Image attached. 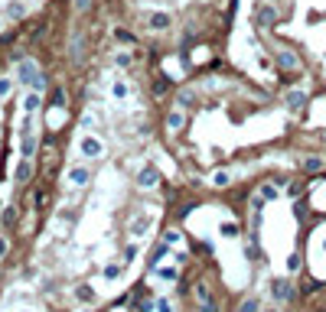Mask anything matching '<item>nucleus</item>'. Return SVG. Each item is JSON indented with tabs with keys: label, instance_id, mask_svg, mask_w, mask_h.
I'll use <instances>...</instances> for the list:
<instances>
[{
	"label": "nucleus",
	"instance_id": "9b49d317",
	"mask_svg": "<svg viewBox=\"0 0 326 312\" xmlns=\"http://www.w3.org/2000/svg\"><path fill=\"white\" fill-rule=\"evenodd\" d=\"M75 296H78L82 302H95V290H91V286H78Z\"/></svg>",
	"mask_w": 326,
	"mask_h": 312
},
{
	"label": "nucleus",
	"instance_id": "0eeeda50",
	"mask_svg": "<svg viewBox=\"0 0 326 312\" xmlns=\"http://www.w3.org/2000/svg\"><path fill=\"white\" fill-rule=\"evenodd\" d=\"M30 172H33L30 160H26V163H20V166H17V182H26V179H30Z\"/></svg>",
	"mask_w": 326,
	"mask_h": 312
},
{
	"label": "nucleus",
	"instance_id": "dca6fc26",
	"mask_svg": "<svg viewBox=\"0 0 326 312\" xmlns=\"http://www.w3.org/2000/svg\"><path fill=\"white\" fill-rule=\"evenodd\" d=\"M212 185H218V189L228 185V172H216V176H212Z\"/></svg>",
	"mask_w": 326,
	"mask_h": 312
},
{
	"label": "nucleus",
	"instance_id": "4468645a",
	"mask_svg": "<svg viewBox=\"0 0 326 312\" xmlns=\"http://www.w3.org/2000/svg\"><path fill=\"white\" fill-rule=\"evenodd\" d=\"M277 62H281L284 68H293V65H297V59H293L290 52H281V55H277Z\"/></svg>",
	"mask_w": 326,
	"mask_h": 312
},
{
	"label": "nucleus",
	"instance_id": "ddd939ff",
	"mask_svg": "<svg viewBox=\"0 0 326 312\" xmlns=\"http://www.w3.org/2000/svg\"><path fill=\"white\" fill-rule=\"evenodd\" d=\"M274 16H277V13H274V7H264V10H261V23H264V26H271Z\"/></svg>",
	"mask_w": 326,
	"mask_h": 312
},
{
	"label": "nucleus",
	"instance_id": "6ab92c4d",
	"mask_svg": "<svg viewBox=\"0 0 326 312\" xmlns=\"http://www.w3.org/2000/svg\"><path fill=\"white\" fill-rule=\"evenodd\" d=\"M222 234H225V237H235V234H238V225H232V221H228V225H222Z\"/></svg>",
	"mask_w": 326,
	"mask_h": 312
},
{
	"label": "nucleus",
	"instance_id": "f03ea898",
	"mask_svg": "<svg viewBox=\"0 0 326 312\" xmlns=\"http://www.w3.org/2000/svg\"><path fill=\"white\" fill-rule=\"evenodd\" d=\"M36 150V127H33V114H26V124H23V153L33 156Z\"/></svg>",
	"mask_w": 326,
	"mask_h": 312
},
{
	"label": "nucleus",
	"instance_id": "4be33fe9",
	"mask_svg": "<svg viewBox=\"0 0 326 312\" xmlns=\"http://www.w3.org/2000/svg\"><path fill=\"white\" fill-rule=\"evenodd\" d=\"M114 36H118L121 43H134V36H130V33H127V30H114Z\"/></svg>",
	"mask_w": 326,
	"mask_h": 312
},
{
	"label": "nucleus",
	"instance_id": "393cba45",
	"mask_svg": "<svg viewBox=\"0 0 326 312\" xmlns=\"http://www.w3.org/2000/svg\"><path fill=\"white\" fill-rule=\"evenodd\" d=\"M118 273H121V267H114V263H111V267H105V277H108V280H114Z\"/></svg>",
	"mask_w": 326,
	"mask_h": 312
},
{
	"label": "nucleus",
	"instance_id": "5701e85b",
	"mask_svg": "<svg viewBox=\"0 0 326 312\" xmlns=\"http://www.w3.org/2000/svg\"><path fill=\"white\" fill-rule=\"evenodd\" d=\"M160 277H163V280H176V267H163Z\"/></svg>",
	"mask_w": 326,
	"mask_h": 312
},
{
	"label": "nucleus",
	"instance_id": "6e6552de",
	"mask_svg": "<svg viewBox=\"0 0 326 312\" xmlns=\"http://www.w3.org/2000/svg\"><path fill=\"white\" fill-rule=\"evenodd\" d=\"M69 179H72L75 185H85L88 182V169H72L69 172Z\"/></svg>",
	"mask_w": 326,
	"mask_h": 312
},
{
	"label": "nucleus",
	"instance_id": "f3484780",
	"mask_svg": "<svg viewBox=\"0 0 326 312\" xmlns=\"http://www.w3.org/2000/svg\"><path fill=\"white\" fill-rule=\"evenodd\" d=\"M111 91H114V98H124V95H127V85H124V82H114Z\"/></svg>",
	"mask_w": 326,
	"mask_h": 312
},
{
	"label": "nucleus",
	"instance_id": "aec40b11",
	"mask_svg": "<svg viewBox=\"0 0 326 312\" xmlns=\"http://www.w3.org/2000/svg\"><path fill=\"white\" fill-rule=\"evenodd\" d=\"M320 166H323V160H307V163H304V169H307V172H316Z\"/></svg>",
	"mask_w": 326,
	"mask_h": 312
},
{
	"label": "nucleus",
	"instance_id": "9d476101",
	"mask_svg": "<svg viewBox=\"0 0 326 312\" xmlns=\"http://www.w3.org/2000/svg\"><path fill=\"white\" fill-rule=\"evenodd\" d=\"M166 127H170V130H180V127H183V114H180V111H173V114L166 117Z\"/></svg>",
	"mask_w": 326,
	"mask_h": 312
},
{
	"label": "nucleus",
	"instance_id": "7ed1b4c3",
	"mask_svg": "<svg viewBox=\"0 0 326 312\" xmlns=\"http://www.w3.org/2000/svg\"><path fill=\"white\" fill-rule=\"evenodd\" d=\"M137 182H141L144 189H153V185L160 182V172L153 169V166H147V169H141V176H137Z\"/></svg>",
	"mask_w": 326,
	"mask_h": 312
},
{
	"label": "nucleus",
	"instance_id": "20e7f679",
	"mask_svg": "<svg viewBox=\"0 0 326 312\" xmlns=\"http://www.w3.org/2000/svg\"><path fill=\"white\" fill-rule=\"evenodd\" d=\"M82 156H88V160L101 156V143H98L95 137H85V140H82Z\"/></svg>",
	"mask_w": 326,
	"mask_h": 312
},
{
	"label": "nucleus",
	"instance_id": "a878e982",
	"mask_svg": "<svg viewBox=\"0 0 326 312\" xmlns=\"http://www.w3.org/2000/svg\"><path fill=\"white\" fill-rule=\"evenodd\" d=\"M88 7H91V0H75V10H78V13H85Z\"/></svg>",
	"mask_w": 326,
	"mask_h": 312
},
{
	"label": "nucleus",
	"instance_id": "412c9836",
	"mask_svg": "<svg viewBox=\"0 0 326 312\" xmlns=\"http://www.w3.org/2000/svg\"><path fill=\"white\" fill-rule=\"evenodd\" d=\"M153 91H157V95H166V78H157V82H153Z\"/></svg>",
	"mask_w": 326,
	"mask_h": 312
},
{
	"label": "nucleus",
	"instance_id": "1a4fd4ad",
	"mask_svg": "<svg viewBox=\"0 0 326 312\" xmlns=\"http://www.w3.org/2000/svg\"><path fill=\"white\" fill-rule=\"evenodd\" d=\"M23 108H26V114H33V111L39 108V95L33 91V95H26V101H23Z\"/></svg>",
	"mask_w": 326,
	"mask_h": 312
},
{
	"label": "nucleus",
	"instance_id": "423d86ee",
	"mask_svg": "<svg viewBox=\"0 0 326 312\" xmlns=\"http://www.w3.org/2000/svg\"><path fill=\"white\" fill-rule=\"evenodd\" d=\"M271 290H274V296H277V299H287V296H290V286H287L284 280H274Z\"/></svg>",
	"mask_w": 326,
	"mask_h": 312
},
{
	"label": "nucleus",
	"instance_id": "c85d7f7f",
	"mask_svg": "<svg viewBox=\"0 0 326 312\" xmlns=\"http://www.w3.org/2000/svg\"><path fill=\"white\" fill-rule=\"evenodd\" d=\"M3 254H7V241L0 237V257H3Z\"/></svg>",
	"mask_w": 326,
	"mask_h": 312
},
{
	"label": "nucleus",
	"instance_id": "2eb2a0df",
	"mask_svg": "<svg viewBox=\"0 0 326 312\" xmlns=\"http://www.w3.org/2000/svg\"><path fill=\"white\" fill-rule=\"evenodd\" d=\"M147 228H150V218H137V221H134V234H141Z\"/></svg>",
	"mask_w": 326,
	"mask_h": 312
},
{
	"label": "nucleus",
	"instance_id": "39448f33",
	"mask_svg": "<svg viewBox=\"0 0 326 312\" xmlns=\"http://www.w3.org/2000/svg\"><path fill=\"white\" fill-rule=\"evenodd\" d=\"M147 26H150V30H166V26H170V16H166V13H150V16H147Z\"/></svg>",
	"mask_w": 326,
	"mask_h": 312
},
{
	"label": "nucleus",
	"instance_id": "b1692460",
	"mask_svg": "<svg viewBox=\"0 0 326 312\" xmlns=\"http://www.w3.org/2000/svg\"><path fill=\"white\" fill-rule=\"evenodd\" d=\"M261 195H264V198H277V189H274V185H264Z\"/></svg>",
	"mask_w": 326,
	"mask_h": 312
},
{
	"label": "nucleus",
	"instance_id": "f257e3e1",
	"mask_svg": "<svg viewBox=\"0 0 326 312\" xmlns=\"http://www.w3.org/2000/svg\"><path fill=\"white\" fill-rule=\"evenodd\" d=\"M17 75H20V82H23V85H30L33 91H43V88H46L43 72H36V65H33V62H20Z\"/></svg>",
	"mask_w": 326,
	"mask_h": 312
},
{
	"label": "nucleus",
	"instance_id": "cd10ccee",
	"mask_svg": "<svg viewBox=\"0 0 326 312\" xmlns=\"http://www.w3.org/2000/svg\"><path fill=\"white\" fill-rule=\"evenodd\" d=\"M7 91H10V78H0V98L7 95Z\"/></svg>",
	"mask_w": 326,
	"mask_h": 312
},
{
	"label": "nucleus",
	"instance_id": "bb28decb",
	"mask_svg": "<svg viewBox=\"0 0 326 312\" xmlns=\"http://www.w3.org/2000/svg\"><path fill=\"white\" fill-rule=\"evenodd\" d=\"M163 241H166V244H176V241H180V234H176V231H166V234H163Z\"/></svg>",
	"mask_w": 326,
	"mask_h": 312
},
{
	"label": "nucleus",
	"instance_id": "a211bd4d",
	"mask_svg": "<svg viewBox=\"0 0 326 312\" xmlns=\"http://www.w3.org/2000/svg\"><path fill=\"white\" fill-rule=\"evenodd\" d=\"M62 101H65V91L59 88V91H53V108H62Z\"/></svg>",
	"mask_w": 326,
	"mask_h": 312
},
{
	"label": "nucleus",
	"instance_id": "f8f14e48",
	"mask_svg": "<svg viewBox=\"0 0 326 312\" xmlns=\"http://www.w3.org/2000/svg\"><path fill=\"white\" fill-rule=\"evenodd\" d=\"M304 101L307 98L300 95V91H290V95H287V104H290V108H304Z\"/></svg>",
	"mask_w": 326,
	"mask_h": 312
}]
</instances>
